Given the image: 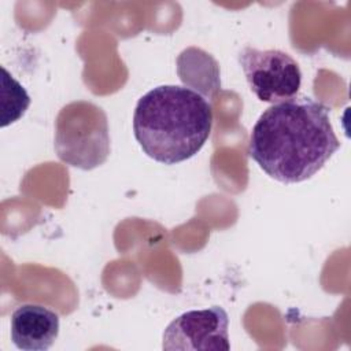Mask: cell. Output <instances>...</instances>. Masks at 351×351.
Returning <instances> with one entry per match:
<instances>
[{"mask_svg":"<svg viewBox=\"0 0 351 351\" xmlns=\"http://www.w3.org/2000/svg\"><path fill=\"white\" fill-rule=\"evenodd\" d=\"M11 340L25 351H47L59 335V315L34 303L18 306L11 314Z\"/></svg>","mask_w":351,"mask_h":351,"instance_id":"cell-6","label":"cell"},{"mask_svg":"<svg viewBox=\"0 0 351 351\" xmlns=\"http://www.w3.org/2000/svg\"><path fill=\"white\" fill-rule=\"evenodd\" d=\"M213 110L197 90L159 85L134 108L133 132L143 151L156 162L174 165L195 156L210 137Z\"/></svg>","mask_w":351,"mask_h":351,"instance_id":"cell-2","label":"cell"},{"mask_svg":"<svg viewBox=\"0 0 351 351\" xmlns=\"http://www.w3.org/2000/svg\"><path fill=\"white\" fill-rule=\"evenodd\" d=\"M339 148L329 110L308 96H295L261 114L248 154L269 177L295 184L318 173Z\"/></svg>","mask_w":351,"mask_h":351,"instance_id":"cell-1","label":"cell"},{"mask_svg":"<svg viewBox=\"0 0 351 351\" xmlns=\"http://www.w3.org/2000/svg\"><path fill=\"white\" fill-rule=\"evenodd\" d=\"M162 340L165 351H228V313L219 306L185 311L166 326Z\"/></svg>","mask_w":351,"mask_h":351,"instance_id":"cell-5","label":"cell"},{"mask_svg":"<svg viewBox=\"0 0 351 351\" xmlns=\"http://www.w3.org/2000/svg\"><path fill=\"white\" fill-rule=\"evenodd\" d=\"M239 62L251 92L261 101L277 104L298 96L302 71L287 52L244 47L239 53Z\"/></svg>","mask_w":351,"mask_h":351,"instance_id":"cell-4","label":"cell"},{"mask_svg":"<svg viewBox=\"0 0 351 351\" xmlns=\"http://www.w3.org/2000/svg\"><path fill=\"white\" fill-rule=\"evenodd\" d=\"M55 149L59 159L73 167L92 170L103 165L111 149L103 108L86 100L62 107L55 121Z\"/></svg>","mask_w":351,"mask_h":351,"instance_id":"cell-3","label":"cell"},{"mask_svg":"<svg viewBox=\"0 0 351 351\" xmlns=\"http://www.w3.org/2000/svg\"><path fill=\"white\" fill-rule=\"evenodd\" d=\"M3 73V114H1V128L18 121L27 110L30 104V97L26 89L5 70L1 67Z\"/></svg>","mask_w":351,"mask_h":351,"instance_id":"cell-7","label":"cell"}]
</instances>
